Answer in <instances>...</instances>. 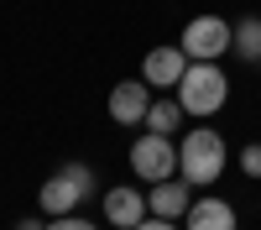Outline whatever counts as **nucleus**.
<instances>
[{
	"label": "nucleus",
	"mask_w": 261,
	"mask_h": 230,
	"mask_svg": "<svg viewBox=\"0 0 261 230\" xmlns=\"http://www.w3.org/2000/svg\"><path fill=\"white\" fill-rule=\"evenodd\" d=\"M225 162H230V146H225V136L214 131V125H193V131L178 141V173H183L193 188L220 183Z\"/></svg>",
	"instance_id": "1"
},
{
	"label": "nucleus",
	"mask_w": 261,
	"mask_h": 230,
	"mask_svg": "<svg viewBox=\"0 0 261 230\" xmlns=\"http://www.w3.org/2000/svg\"><path fill=\"white\" fill-rule=\"evenodd\" d=\"M225 99H230V79L220 63H188V73L178 79V105L188 115H214V110H225Z\"/></svg>",
	"instance_id": "2"
},
{
	"label": "nucleus",
	"mask_w": 261,
	"mask_h": 230,
	"mask_svg": "<svg viewBox=\"0 0 261 230\" xmlns=\"http://www.w3.org/2000/svg\"><path fill=\"white\" fill-rule=\"evenodd\" d=\"M42 215H73V209L84 204V199H94V173H89V162H63L58 173L42 183Z\"/></svg>",
	"instance_id": "3"
},
{
	"label": "nucleus",
	"mask_w": 261,
	"mask_h": 230,
	"mask_svg": "<svg viewBox=\"0 0 261 230\" xmlns=\"http://www.w3.org/2000/svg\"><path fill=\"white\" fill-rule=\"evenodd\" d=\"M230 37H235V27H230L225 16H193L188 27H183V37H178V47L193 63H220L230 53Z\"/></svg>",
	"instance_id": "4"
},
{
	"label": "nucleus",
	"mask_w": 261,
	"mask_h": 230,
	"mask_svg": "<svg viewBox=\"0 0 261 230\" xmlns=\"http://www.w3.org/2000/svg\"><path fill=\"white\" fill-rule=\"evenodd\" d=\"M130 173L146 178V183L178 178V146H172V136H157V131L136 136V141H130Z\"/></svg>",
	"instance_id": "5"
},
{
	"label": "nucleus",
	"mask_w": 261,
	"mask_h": 230,
	"mask_svg": "<svg viewBox=\"0 0 261 230\" xmlns=\"http://www.w3.org/2000/svg\"><path fill=\"white\" fill-rule=\"evenodd\" d=\"M151 84L146 79H125L110 89V120L115 125H146V110H151Z\"/></svg>",
	"instance_id": "6"
},
{
	"label": "nucleus",
	"mask_w": 261,
	"mask_h": 230,
	"mask_svg": "<svg viewBox=\"0 0 261 230\" xmlns=\"http://www.w3.org/2000/svg\"><path fill=\"white\" fill-rule=\"evenodd\" d=\"M188 53L183 47H151L146 53V63H141V79L151 84V89H178V79L188 73Z\"/></svg>",
	"instance_id": "7"
},
{
	"label": "nucleus",
	"mask_w": 261,
	"mask_h": 230,
	"mask_svg": "<svg viewBox=\"0 0 261 230\" xmlns=\"http://www.w3.org/2000/svg\"><path fill=\"white\" fill-rule=\"evenodd\" d=\"M146 215H151V209H146V194H141V188H130V183L105 188V225L130 230V225H141Z\"/></svg>",
	"instance_id": "8"
},
{
	"label": "nucleus",
	"mask_w": 261,
	"mask_h": 230,
	"mask_svg": "<svg viewBox=\"0 0 261 230\" xmlns=\"http://www.w3.org/2000/svg\"><path fill=\"white\" fill-rule=\"evenodd\" d=\"M188 178H162V183H151L146 188V209H151V215H162V220H183L188 215Z\"/></svg>",
	"instance_id": "9"
},
{
	"label": "nucleus",
	"mask_w": 261,
	"mask_h": 230,
	"mask_svg": "<svg viewBox=\"0 0 261 230\" xmlns=\"http://www.w3.org/2000/svg\"><path fill=\"white\" fill-rule=\"evenodd\" d=\"M183 220H188V230H235V204L209 194V199H193Z\"/></svg>",
	"instance_id": "10"
},
{
	"label": "nucleus",
	"mask_w": 261,
	"mask_h": 230,
	"mask_svg": "<svg viewBox=\"0 0 261 230\" xmlns=\"http://www.w3.org/2000/svg\"><path fill=\"white\" fill-rule=\"evenodd\" d=\"M183 105H178V94L172 99H151V110H146V131H157V136H178L183 131Z\"/></svg>",
	"instance_id": "11"
},
{
	"label": "nucleus",
	"mask_w": 261,
	"mask_h": 230,
	"mask_svg": "<svg viewBox=\"0 0 261 230\" xmlns=\"http://www.w3.org/2000/svg\"><path fill=\"white\" fill-rule=\"evenodd\" d=\"M230 53H235V58H246V63H256V58H261V16H246V21H235Z\"/></svg>",
	"instance_id": "12"
},
{
	"label": "nucleus",
	"mask_w": 261,
	"mask_h": 230,
	"mask_svg": "<svg viewBox=\"0 0 261 230\" xmlns=\"http://www.w3.org/2000/svg\"><path fill=\"white\" fill-rule=\"evenodd\" d=\"M241 173L246 178H261V141H251L246 152H241Z\"/></svg>",
	"instance_id": "13"
},
{
	"label": "nucleus",
	"mask_w": 261,
	"mask_h": 230,
	"mask_svg": "<svg viewBox=\"0 0 261 230\" xmlns=\"http://www.w3.org/2000/svg\"><path fill=\"white\" fill-rule=\"evenodd\" d=\"M47 230H99V225H94V220H79V215H53Z\"/></svg>",
	"instance_id": "14"
},
{
	"label": "nucleus",
	"mask_w": 261,
	"mask_h": 230,
	"mask_svg": "<svg viewBox=\"0 0 261 230\" xmlns=\"http://www.w3.org/2000/svg\"><path fill=\"white\" fill-rule=\"evenodd\" d=\"M130 230H178V220H162V215H151V220H141V225H130Z\"/></svg>",
	"instance_id": "15"
},
{
	"label": "nucleus",
	"mask_w": 261,
	"mask_h": 230,
	"mask_svg": "<svg viewBox=\"0 0 261 230\" xmlns=\"http://www.w3.org/2000/svg\"><path fill=\"white\" fill-rule=\"evenodd\" d=\"M21 230H47V220H21Z\"/></svg>",
	"instance_id": "16"
},
{
	"label": "nucleus",
	"mask_w": 261,
	"mask_h": 230,
	"mask_svg": "<svg viewBox=\"0 0 261 230\" xmlns=\"http://www.w3.org/2000/svg\"><path fill=\"white\" fill-rule=\"evenodd\" d=\"M256 68H261V58H256Z\"/></svg>",
	"instance_id": "17"
}]
</instances>
